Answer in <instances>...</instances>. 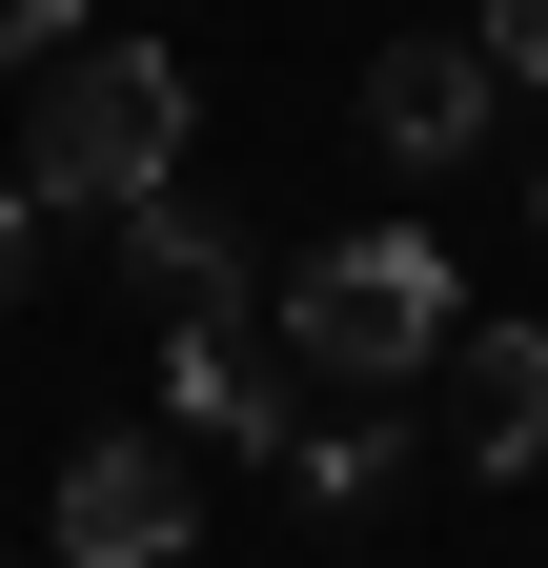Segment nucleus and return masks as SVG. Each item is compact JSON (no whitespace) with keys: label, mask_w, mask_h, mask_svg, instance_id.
Segmentation results:
<instances>
[{"label":"nucleus","mask_w":548,"mask_h":568,"mask_svg":"<svg viewBox=\"0 0 548 568\" xmlns=\"http://www.w3.org/2000/svg\"><path fill=\"white\" fill-rule=\"evenodd\" d=\"M264 325H285V366H305V386L406 406V386L467 345V284H447V244H427V224H366V244H305L285 284H264Z\"/></svg>","instance_id":"obj_1"},{"label":"nucleus","mask_w":548,"mask_h":568,"mask_svg":"<svg viewBox=\"0 0 548 568\" xmlns=\"http://www.w3.org/2000/svg\"><path fill=\"white\" fill-rule=\"evenodd\" d=\"M183 61L163 41H61L41 102H21V203H82V224H122V203L183 183Z\"/></svg>","instance_id":"obj_2"},{"label":"nucleus","mask_w":548,"mask_h":568,"mask_svg":"<svg viewBox=\"0 0 548 568\" xmlns=\"http://www.w3.org/2000/svg\"><path fill=\"white\" fill-rule=\"evenodd\" d=\"M183 528H203V447L183 426H102L61 467V568H183Z\"/></svg>","instance_id":"obj_3"},{"label":"nucleus","mask_w":548,"mask_h":568,"mask_svg":"<svg viewBox=\"0 0 548 568\" xmlns=\"http://www.w3.org/2000/svg\"><path fill=\"white\" fill-rule=\"evenodd\" d=\"M163 426H183V447H305V366H285V325H264V305L163 325Z\"/></svg>","instance_id":"obj_4"},{"label":"nucleus","mask_w":548,"mask_h":568,"mask_svg":"<svg viewBox=\"0 0 548 568\" xmlns=\"http://www.w3.org/2000/svg\"><path fill=\"white\" fill-rule=\"evenodd\" d=\"M488 122H508V61L467 41V21H447V41H386V61H366V142H386V163H467Z\"/></svg>","instance_id":"obj_5"},{"label":"nucleus","mask_w":548,"mask_h":568,"mask_svg":"<svg viewBox=\"0 0 548 568\" xmlns=\"http://www.w3.org/2000/svg\"><path fill=\"white\" fill-rule=\"evenodd\" d=\"M447 447L467 467H548V325H467L447 345Z\"/></svg>","instance_id":"obj_6"},{"label":"nucleus","mask_w":548,"mask_h":568,"mask_svg":"<svg viewBox=\"0 0 548 568\" xmlns=\"http://www.w3.org/2000/svg\"><path fill=\"white\" fill-rule=\"evenodd\" d=\"M122 284H163V305L183 325H224V305H264V264H244V224H224V203H122Z\"/></svg>","instance_id":"obj_7"},{"label":"nucleus","mask_w":548,"mask_h":568,"mask_svg":"<svg viewBox=\"0 0 548 568\" xmlns=\"http://www.w3.org/2000/svg\"><path fill=\"white\" fill-rule=\"evenodd\" d=\"M285 487H305V508H346V528H366L386 487H406V426H386V406H325L305 447H285Z\"/></svg>","instance_id":"obj_8"},{"label":"nucleus","mask_w":548,"mask_h":568,"mask_svg":"<svg viewBox=\"0 0 548 568\" xmlns=\"http://www.w3.org/2000/svg\"><path fill=\"white\" fill-rule=\"evenodd\" d=\"M467 41H488L508 82H548V0H488V21H467Z\"/></svg>","instance_id":"obj_9"},{"label":"nucleus","mask_w":548,"mask_h":568,"mask_svg":"<svg viewBox=\"0 0 548 568\" xmlns=\"http://www.w3.org/2000/svg\"><path fill=\"white\" fill-rule=\"evenodd\" d=\"M61 21H82V0H0V82H21V61H61Z\"/></svg>","instance_id":"obj_10"},{"label":"nucleus","mask_w":548,"mask_h":568,"mask_svg":"<svg viewBox=\"0 0 548 568\" xmlns=\"http://www.w3.org/2000/svg\"><path fill=\"white\" fill-rule=\"evenodd\" d=\"M21 244H41V203H21V163H0V305H21Z\"/></svg>","instance_id":"obj_11"}]
</instances>
